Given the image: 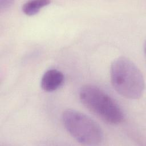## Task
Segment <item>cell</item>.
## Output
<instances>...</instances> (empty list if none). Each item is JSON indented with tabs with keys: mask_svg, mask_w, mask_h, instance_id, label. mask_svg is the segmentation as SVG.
Instances as JSON below:
<instances>
[{
	"mask_svg": "<svg viewBox=\"0 0 146 146\" xmlns=\"http://www.w3.org/2000/svg\"><path fill=\"white\" fill-rule=\"evenodd\" d=\"M111 82L113 88L122 96L138 99L142 96L145 83L140 70L125 57L116 59L111 64Z\"/></svg>",
	"mask_w": 146,
	"mask_h": 146,
	"instance_id": "6da1fadb",
	"label": "cell"
},
{
	"mask_svg": "<svg viewBox=\"0 0 146 146\" xmlns=\"http://www.w3.org/2000/svg\"><path fill=\"white\" fill-rule=\"evenodd\" d=\"M79 98L86 108L108 124H118L123 120L124 113L120 107L98 87L83 86L80 90Z\"/></svg>",
	"mask_w": 146,
	"mask_h": 146,
	"instance_id": "7a4b0ae2",
	"label": "cell"
},
{
	"mask_svg": "<svg viewBox=\"0 0 146 146\" xmlns=\"http://www.w3.org/2000/svg\"><path fill=\"white\" fill-rule=\"evenodd\" d=\"M62 118L67 132L79 143L96 145L103 141L104 134L101 127L85 114L69 109L63 111Z\"/></svg>",
	"mask_w": 146,
	"mask_h": 146,
	"instance_id": "3957f363",
	"label": "cell"
},
{
	"mask_svg": "<svg viewBox=\"0 0 146 146\" xmlns=\"http://www.w3.org/2000/svg\"><path fill=\"white\" fill-rule=\"evenodd\" d=\"M64 82V76L60 71L56 69H50L43 75L40 81V86L45 91L52 92L60 87Z\"/></svg>",
	"mask_w": 146,
	"mask_h": 146,
	"instance_id": "277c9868",
	"label": "cell"
},
{
	"mask_svg": "<svg viewBox=\"0 0 146 146\" xmlns=\"http://www.w3.org/2000/svg\"><path fill=\"white\" fill-rule=\"evenodd\" d=\"M48 0H34L26 2L22 6V11L27 15L32 16L37 14L41 9L48 5Z\"/></svg>",
	"mask_w": 146,
	"mask_h": 146,
	"instance_id": "5b68a950",
	"label": "cell"
},
{
	"mask_svg": "<svg viewBox=\"0 0 146 146\" xmlns=\"http://www.w3.org/2000/svg\"><path fill=\"white\" fill-rule=\"evenodd\" d=\"M13 1H0V9L1 11H4L10 8L12 5Z\"/></svg>",
	"mask_w": 146,
	"mask_h": 146,
	"instance_id": "8992f818",
	"label": "cell"
}]
</instances>
